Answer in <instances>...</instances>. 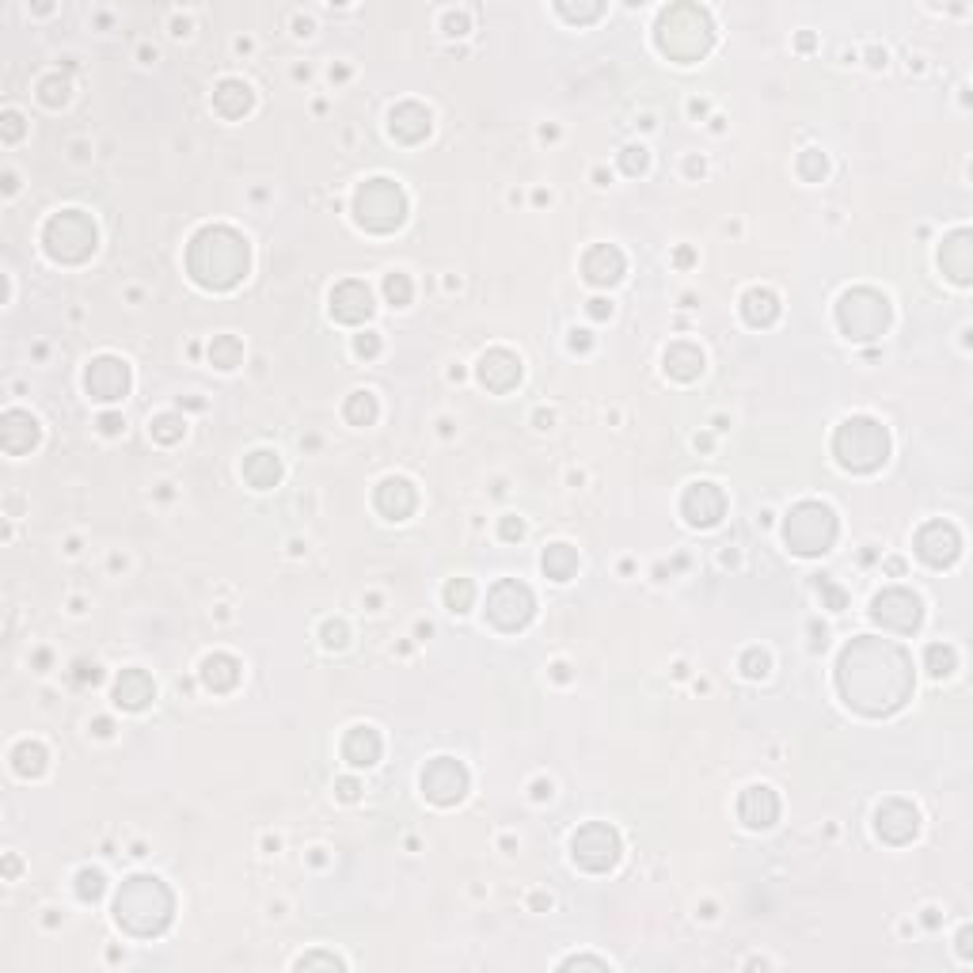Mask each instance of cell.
Instances as JSON below:
<instances>
[{"mask_svg": "<svg viewBox=\"0 0 973 973\" xmlns=\"http://www.w3.org/2000/svg\"><path fill=\"white\" fill-rule=\"evenodd\" d=\"M840 696L863 715H894L913 696V662L909 654L875 635H859L840 650L837 662Z\"/></svg>", "mask_w": 973, "mask_h": 973, "instance_id": "obj_1", "label": "cell"}, {"mask_svg": "<svg viewBox=\"0 0 973 973\" xmlns=\"http://www.w3.org/2000/svg\"><path fill=\"white\" fill-rule=\"evenodd\" d=\"M248 267V240L229 225H206L202 232H194V240L187 244V274L202 289H213V293L236 289L244 282Z\"/></svg>", "mask_w": 973, "mask_h": 973, "instance_id": "obj_2", "label": "cell"}, {"mask_svg": "<svg viewBox=\"0 0 973 973\" xmlns=\"http://www.w3.org/2000/svg\"><path fill=\"white\" fill-rule=\"evenodd\" d=\"M175 897L172 890L156 875H134L122 882V890L115 897V920L126 935L137 939H153L164 935L172 924Z\"/></svg>", "mask_w": 973, "mask_h": 973, "instance_id": "obj_3", "label": "cell"}, {"mask_svg": "<svg viewBox=\"0 0 973 973\" xmlns=\"http://www.w3.org/2000/svg\"><path fill=\"white\" fill-rule=\"evenodd\" d=\"M654 42L669 61L677 65H692V61L707 58L711 42H715V27L711 16L700 4H669L666 12L654 23Z\"/></svg>", "mask_w": 973, "mask_h": 973, "instance_id": "obj_4", "label": "cell"}, {"mask_svg": "<svg viewBox=\"0 0 973 973\" xmlns=\"http://www.w3.org/2000/svg\"><path fill=\"white\" fill-rule=\"evenodd\" d=\"M833 457L840 460L844 472H856V476L878 472L890 457V434L878 419L852 415V419L840 422L837 434H833Z\"/></svg>", "mask_w": 973, "mask_h": 973, "instance_id": "obj_5", "label": "cell"}, {"mask_svg": "<svg viewBox=\"0 0 973 973\" xmlns=\"http://www.w3.org/2000/svg\"><path fill=\"white\" fill-rule=\"evenodd\" d=\"M96 221L80 210H61L42 229V248L54 263H84L96 251Z\"/></svg>", "mask_w": 973, "mask_h": 973, "instance_id": "obj_6", "label": "cell"}, {"mask_svg": "<svg viewBox=\"0 0 973 973\" xmlns=\"http://www.w3.org/2000/svg\"><path fill=\"white\" fill-rule=\"evenodd\" d=\"M354 217L365 232H396L407 221V194L392 179H365L354 194Z\"/></svg>", "mask_w": 973, "mask_h": 973, "instance_id": "obj_7", "label": "cell"}, {"mask_svg": "<svg viewBox=\"0 0 973 973\" xmlns=\"http://www.w3.org/2000/svg\"><path fill=\"white\" fill-rule=\"evenodd\" d=\"M783 540L795 555H825L837 540V514L825 502H799L783 521Z\"/></svg>", "mask_w": 973, "mask_h": 973, "instance_id": "obj_8", "label": "cell"}, {"mask_svg": "<svg viewBox=\"0 0 973 973\" xmlns=\"http://www.w3.org/2000/svg\"><path fill=\"white\" fill-rule=\"evenodd\" d=\"M837 324L852 343H871L890 327V301L878 289H848L837 305Z\"/></svg>", "mask_w": 973, "mask_h": 973, "instance_id": "obj_9", "label": "cell"}, {"mask_svg": "<svg viewBox=\"0 0 973 973\" xmlns=\"http://www.w3.org/2000/svg\"><path fill=\"white\" fill-rule=\"evenodd\" d=\"M536 612V597L525 582L517 578H502L487 593V620L502 631H521Z\"/></svg>", "mask_w": 973, "mask_h": 973, "instance_id": "obj_10", "label": "cell"}, {"mask_svg": "<svg viewBox=\"0 0 973 973\" xmlns=\"http://www.w3.org/2000/svg\"><path fill=\"white\" fill-rule=\"evenodd\" d=\"M571 856L582 871H593V875L612 871L620 859V833L605 821H590L571 837Z\"/></svg>", "mask_w": 973, "mask_h": 973, "instance_id": "obj_11", "label": "cell"}, {"mask_svg": "<svg viewBox=\"0 0 973 973\" xmlns=\"http://www.w3.org/2000/svg\"><path fill=\"white\" fill-rule=\"evenodd\" d=\"M468 791V768L453 757H434L422 768V795L438 806H457Z\"/></svg>", "mask_w": 973, "mask_h": 973, "instance_id": "obj_12", "label": "cell"}, {"mask_svg": "<svg viewBox=\"0 0 973 973\" xmlns=\"http://www.w3.org/2000/svg\"><path fill=\"white\" fill-rule=\"evenodd\" d=\"M871 616H875L882 628L901 631V635H913L924 620V609H920V597L909 590H886L875 597L871 605Z\"/></svg>", "mask_w": 973, "mask_h": 973, "instance_id": "obj_13", "label": "cell"}, {"mask_svg": "<svg viewBox=\"0 0 973 973\" xmlns=\"http://www.w3.org/2000/svg\"><path fill=\"white\" fill-rule=\"evenodd\" d=\"M84 384H88V396L99 403H115L130 392V365L115 358V354H103L96 362L88 365L84 373Z\"/></svg>", "mask_w": 973, "mask_h": 973, "instance_id": "obj_14", "label": "cell"}, {"mask_svg": "<svg viewBox=\"0 0 973 973\" xmlns=\"http://www.w3.org/2000/svg\"><path fill=\"white\" fill-rule=\"evenodd\" d=\"M962 552V536L951 521H928L920 533H916V555L928 563V567H951Z\"/></svg>", "mask_w": 973, "mask_h": 973, "instance_id": "obj_15", "label": "cell"}, {"mask_svg": "<svg viewBox=\"0 0 973 973\" xmlns=\"http://www.w3.org/2000/svg\"><path fill=\"white\" fill-rule=\"evenodd\" d=\"M681 514H685L688 525L711 529V525H719V517L726 514V495L715 487V483L700 479V483H692V487L685 491V498H681Z\"/></svg>", "mask_w": 973, "mask_h": 973, "instance_id": "obj_16", "label": "cell"}, {"mask_svg": "<svg viewBox=\"0 0 973 973\" xmlns=\"http://www.w3.org/2000/svg\"><path fill=\"white\" fill-rule=\"evenodd\" d=\"M875 829L886 844H909L916 837V829H920V814H916V806H909V802L886 799L875 810Z\"/></svg>", "mask_w": 973, "mask_h": 973, "instance_id": "obj_17", "label": "cell"}, {"mask_svg": "<svg viewBox=\"0 0 973 973\" xmlns=\"http://www.w3.org/2000/svg\"><path fill=\"white\" fill-rule=\"evenodd\" d=\"M479 384L487 388V392H510V388H517V381H521V358L517 354H510V350H487L483 358H479Z\"/></svg>", "mask_w": 973, "mask_h": 973, "instance_id": "obj_18", "label": "cell"}, {"mask_svg": "<svg viewBox=\"0 0 973 973\" xmlns=\"http://www.w3.org/2000/svg\"><path fill=\"white\" fill-rule=\"evenodd\" d=\"M331 316L339 320V324H362V320H369L373 316V293H369V286L365 282H339V286L331 289Z\"/></svg>", "mask_w": 973, "mask_h": 973, "instance_id": "obj_19", "label": "cell"}, {"mask_svg": "<svg viewBox=\"0 0 973 973\" xmlns=\"http://www.w3.org/2000/svg\"><path fill=\"white\" fill-rule=\"evenodd\" d=\"M373 506H377L388 521H407V517L415 514V506H419V491H415V483H411V479L388 476L381 487H377Z\"/></svg>", "mask_w": 973, "mask_h": 973, "instance_id": "obj_20", "label": "cell"}, {"mask_svg": "<svg viewBox=\"0 0 973 973\" xmlns=\"http://www.w3.org/2000/svg\"><path fill=\"white\" fill-rule=\"evenodd\" d=\"M624 270H628L624 251L612 248V244H593V248L582 255V274H586L590 286H616V282L624 278Z\"/></svg>", "mask_w": 973, "mask_h": 973, "instance_id": "obj_21", "label": "cell"}, {"mask_svg": "<svg viewBox=\"0 0 973 973\" xmlns=\"http://www.w3.org/2000/svg\"><path fill=\"white\" fill-rule=\"evenodd\" d=\"M0 445H4L8 457L31 453L39 445V422H35V415H27V411H4V419H0Z\"/></svg>", "mask_w": 973, "mask_h": 973, "instance_id": "obj_22", "label": "cell"}, {"mask_svg": "<svg viewBox=\"0 0 973 973\" xmlns=\"http://www.w3.org/2000/svg\"><path fill=\"white\" fill-rule=\"evenodd\" d=\"M973 236L966 229L951 232L947 240H943V248H939V267H943V274L951 278V282H958V286H966L973 274Z\"/></svg>", "mask_w": 973, "mask_h": 973, "instance_id": "obj_23", "label": "cell"}, {"mask_svg": "<svg viewBox=\"0 0 973 973\" xmlns=\"http://www.w3.org/2000/svg\"><path fill=\"white\" fill-rule=\"evenodd\" d=\"M430 126H434V118H430V111H426L422 103H400V107H392V115H388V130H392V137L403 141V145H419L422 137L430 134Z\"/></svg>", "mask_w": 973, "mask_h": 973, "instance_id": "obj_24", "label": "cell"}, {"mask_svg": "<svg viewBox=\"0 0 973 973\" xmlns=\"http://www.w3.org/2000/svg\"><path fill=\"white\" fill-rule=\"evenodd\" d=\"M738 814H742V821L749 825V829H768L772 821L780 818V799H776V791H772V787L757 783V787L742 791V799H738Z\"/></svg>", "mask_w": 973, "mask_h": 973, "instance_id": "obj_25", "label": "cell"}, {"mask_svg": "<svg viewBox=\"0 0 973 973\" xmlns=\"http://www.w3.org/2000/svg\"><path fill=\"white\" fill-rule=\"evenodd\" d=\"M153 696H156V685L145 669H122V677L115 681V704L118 707L141 711V707H149Z\"/></svg>", "mask_w": 973, "mask_h": 973, "instance_id": "obj_26", "label": "cell"}, {"mask_svg": "<svg viewBox=\"0 0 973 973\" xmlns=\"http://www.w3.org/2000/svg\"><path fill=\"white\" fill-rule=\"evenodd\" d=\"M343 761L354 768H369L381 761V734L373 726H354L343 738Z\"/></svg>", "mask_w": 973, "mask_h": 973, "instance_id": "obj_27", "label": "cell"}, {"mask_svg": "<svg viewBox=\"0 0 973 973\" xmlns=\"http://www.w3.org/2000/svg\"><path fill=\"white\" fill-rule=\"evenodd\" d=\"M251 103H255V96L244 80L229 77L213 88V111L221 118H244L251 111Z\"/></svg>", "mask_w": 973, "mask_h": 973, "instance_id": "obj_28", "label": "cell"}, {"mask_svg": "<svg viewBox=\"0 0 973 973\" xmlns=\"http://www.w3.org/2000/svg\"><path fill=\"white\" fill-rule=\"evenodd\" d=\"M666 373L673 381H696L704 373V350L692 343H673L666 350Z\"/></svg>", "mask_w": 973, "mask_h": 973, "instance_id": "obj_29", "label": "cell"}, {"mask_svg": "<svg viewBox=\"0 0 973 973\" xmlns=\"http://www.w3.org/2000/svg\"><path fill=\"white\" fill-rule=\"evenodd\" d=\"M244 479H248L255 491H270L278 479H282V460H278V453H270V449H255L248 460H244Z\"/></svg>", "mask_w": 973, "mask_h": 973, "instance_id": "obj_30", "label": "cell"}, {"mask_svg": "<svg viewBox=\"0 0 973 973\" xmlns=\"http://www.w3.org/2000/svg\"><path fill=\"white\" fill-rule=\"evenodd\" d=\"M742 316L745 324L753 327H772L776 324V316H780V297L772 293V289H749L742 297Z\"/></svg>", "mask_w": 973, "mask_h": 973, "instance_id": "obj_31", "label": "cell"}, {"mask_svg": "<svg viewBox=\"0 0 973 973\" xmlns=\"http://www.w3.org/2000/svg\"><path fill=\"white\" fill-rule=\"evenodd\" d=\"M236 681H240V662L232 654H210L202 662V685L210 692H232Z\"/></svg>", "mask_w": 973, "mask_h": 973, "instance_id": "obj_32", "label": "cell"}, {"mask_svg": "<svg viewBox=\"0 0 973 973\" xmlns=\"http://www.w3.org/2000/svg\"><path fill=\"white\" fill-rule=\"evenodd\" d=\"M540 563H544V574L552 582H571L574 571H578V552H574L571 544H548Z\"/></svg>", "mask_w": 973, "mask_h": 973, "instance_id": "obj_33", "label": "cell"}, {"mask_svg": "<svg viewBox=\"0 0 973 973\" xmlns=\"http://www.w3.org/2000/svg\"><path fill=\"white\" fill-rule=\"evenodd\" d=\"M46 761H50V753H46V745L42 742H20L16 749H12V768L20 772L23 780L42 776V772H46Z\"/></svg>", "mask_w": 973, "mask_h": 973, "instance_id": "obj_34", "label": "cell"}, {"mask_svg": "<svg viewBox=\"0 0 973 973\" xmlns=\"http://www.w3.org/2000/svg\"><path fill=\"white\" fill-rule=\"evenodd\" d=\"M377 411H381V407H377V396H373V392H354L343 407V415L350 426H373V422H377Z\"/></svg>", "mask_w": 973, "mask_h": 973, "instance_id": "obj_35", "label": "cell"}, {"mask_svg": "<svg viewBox=\"0 0 973 973\" xmlns=\"http://www.w3.org/2000/svg\"><path fill=\"white\" fill-rule=\"evenodd\" d=\"M210 362L217 369H236V365L244 362V343L236 335H217L210 343Z\"/></svg>", "mask_w": 973, "mask_h": 973, "instance_id": "obj_36", "label": "cell"}, {"mask_svg": "<svg viewBox=\"0 0 973 973\" xmlns=\"http://www.w3.org/2000/svg\"><path fill=\"white\" fill-rule=\"evenodd\" d=\"M924 666H928L932 677H951L954 666H958V654L947 643H932V647L924 650Z\"/></svg>", "mask_w": 973, "mask_h": 973, "instance_id": "obj_37", "label": "cell"}, {"mask_svg": "<svg viewBox=\"0 0 973 973\" xmlns=\"http://www.w3.org/2000/svg\"><path fill=\"white\" fill-rule=\"evenodd\" d=\"M472 601H476V586L468 582V578H453L449 586H445V605H449V612H468L472 609Z\"/></svg>", "mask_w": 973, "mask_h": 973, "instance_id": "obj_38", "label": "cell"}, {"mask_svg": "<svg viewBox=\"0 0 973 973\" xmlns=\"http://www.w3.org/2000/svg\"><path fill=\"white\" fill-rule=\"evenodd\" d=\"M149 430H153V438L160 441V445H175V441L183 438V419L179 415H156L153 422H149Z\"/></svg>", "mask_w": 973, "mask_h": 973, "instance_id": "obj_39", "label": "cell"}, {"mask_svg": "<svg viewBox=\"0 0 973 973\" xmlns=\"http://www.w3.org/2000/svg\"><path fill=\"white\" fill-rule=\"evenodd\" d=\"M384 297H388V305H411V278L407 274H400V270H392L388 278H384Z\"/></svg>", "mask_w": 973, "mask_h": 973, "instance_id": "obj_40", "label": "cell"}, {"mask_svg": "<svg viewBox=\"0 0 973 973\" xmlns=\"http://www.w3.org/2000/svg\"><path fill=\"white\" fill-rule=\"evenodd\" d=\"M39 99L46 103V107H61V103H69V80H65V77H46L39 84Z\"/></svg>", "mask_w": 973, "mask_h": 973, "instance_id": "obj_41", "label": "cell"}, {"mask_svg": "<svg viewBox=\"0 0 973 973\" xmlns=\"http://www.w3.org/2000/svg\"><path fill=\"white\" fill-rule=\"evenodd\" d=\"M825 156L818 153V149H806V153L799 156V175L802 179H810V183H821V175H825Z\"/></svg>", "mask_w": 973, "mask_h": 973, "instance_id": "obj_42", "label": "cell"}, {"mask_svg": "<svg viewBox=\"0 0 973 973\" xmlns=\"http://www.w3.org/2000/svg\"><path fill=\"white\" fill-rule=\"evenodd\" d=\"M77 894L84 897V901H96V897L103 894V875H99V871H80Z\"/></svg>", "mask_w": 973, "mask_h": 973, "instance_id": "obj_43", "label": "cell"}, {"mask_svg": "<svg viewBox=\"0 0 973 973\" xmlns=\"http://www.w3.org/2000/svg\"><path fill=\"white\" fill-rule=\"evenodd\" d=\"M620 168L628 175H643L647 172V149L643 145H631V149H624V156H620Z\"/></svg>", "mask_w": 973, "mask_h": 973, "instance_id": "obj_44", "label": "cell"}, {"mask_svg": "<svg viewBox=\"0 0 973 973\" xmlns=\"http://www.w3.org/2000/svg\"><path fill=\"white\" fill-rule=\"evenodd\" d=\"M559 12L574 23H590L601 16V4H559Z\"/></svg>", "mask_w": 973, "mask_h": 973, "instance_id": "obj_45", "label": "cell"}, {"mask_svg": "<svg viewBox=\"0 0 973 973\" xmlns=\"http://www.w3.org/2000/svg\"><path fill=\"white\" fill-rule=\"evenodd\" d=\"M742 669H745V677H764L768 673V654L764 650H749L742 658Z\"/></svg>", "mask_w": 973, "mask_h": 973, "instance_id": "obj_46", "label": "cell"}, {"mask_svg": "<svg viewBox=\"0 0 973 973\" xmlns=\"http://www.w3.org/2000/svg\"><path fill=\"white\" fill-rule=\"evenodd\" d=\"M312 966H327V970H343V958H335V954H305V958L297 962V970H312Z\"/></svg>", "mask_w": 973, "mask_h": 973, "instance_id": "obj_47", "label": "cell"}, {"mask_svg": "<svg viewBox=\"0 0 973 973\" xmlns=\"http://www.w3.org/2000/svg\"><path fill=\"white\" fill-rule=\"evenodd\" d=\"M0 130H4V141H20V137H23V115L8 111V115L0 118Z\"/></svg>", "mask_w": 973, "mask_h": 973, "instance_id": "obj_48", "label": "cell"}, {"mask_svg": "<svg viewBox=\"0 0 973 973\" xmlns=\"http://www.w3.org/2000/svg\"><path fill=\"white\" fill-rule=\"evenodd\" d=\"M324 643H327V647H346V624H343V620H327V624H324Z\"/></svg>", "mask_w": 973, "mask_h": 973, "instance_id": "obj_49", "label": "cell"}, {"mask_svg": "<svg viewBox=\"0 0 973 973\" xmlns=\"http://www.w3.org/2000/svg\"><path fill=\"white\" fill-rule=\"evenodd\" d=\"M498 533H502V540H521V536H525V521L514 514H506L502 517V525H498Z\"/></svg>", "mask_w": 973, "mask_h": 973, "instance_id": "obj_50", "label": "cell"}, {"mask_svg": "<svg viewBox=\"0 0 973 973\" xmlns=\"http://www.w3.org/2000/svg\"><path fill=\"white\" fill-rule=\"evenodd\" d=\"M354 350H358L362 358H377V350H381V339H377L373 331H365V335H358V343H354Z\"/></svg>", "mask_w": 973, "mask_h": 973, "instance_id": "obj_51", "label": "cell"}, {"mask_svg": "<svg viewBox=\"0 0 973 973\" xmlns=\"http://www.w3.org/2000/svg\"><path fill=\"white\" fill-rule=\"evenodd\" d=\"M445 31H449V35H464V31H468V16H464V12H449V16H445Z\"/></svg>", "mask_w": 973, "mask_h": 973, "instance_id": "obj_52", "label": "cell"}, {"mask_svg": "<svg viewBox=\"0 0 973 973\" xmlns=\"http://www.w3.org/2000/svg\"><path fill=\"white\" fill-rule=\"evenodd\" d=\"M578 966H590V970H609V962H601V958H567V962H563V970H578Z\"/></svg>", "mask_w": 973, "mask_h": 973, "instance_id": "obj_53", "label": "cell"}, {"mask_svg": "<svg viewBox=\"0 0 973 973\" xmlns=\"http://www.w3.org/2000/svg\"><path fill=\"white\" fill-rule=\"evenodd\" d=\"M590 316H593V320H605V316H612V305L605 301V297H593V301H590Z\"/></svg>", "mask_w": 973, "mask_h": 973, "instance_id": "obj_54", "label": "cell"}, {"mask_svg": "<svg viewBox=\"0 0 973 973\" xmlns=\"http://www.w3.org/2000/svg\"><path fill=\"white\" fill-rule=\"evenodd\" d=\"M821 593L829 597V605H833V609H844V593H840L837 586H829V582H821Z\"/></svg>", "mask_w": 973, "mask_h": 973, "instance_id": "obj_55", "label": "cell"}, {"mask_svg": "<svg viewBox=\"0 0 973 973\" xmlns=\"http://www.w3.org/2000/svg\"><path fill=\"white\" fill-rule=\"evenodd\" d=\"M122 426H126V422L118 419V415H103V419H99V430H103V434H118Z\"/></svg>", "mask_w": 973, "mask_h": 973, "instance_id": "obj_56", "label": "cell"}, {"mask_svg": "<svg viewBox=\"0 0 973 973\" xmlns=\"http://www.w3.org/2000/svg\"><path fill=\"white\" fill-rule=\"evenodd\" d=\"M77 669H80V673H77L80 681H92V685L99 681V666H96V662H92V666H88V662H80Z\"/></svg>", "mask_w": 973, "mask_h": 973, "instance_id": "obj_57", "label": "cell"}, {"mask_svg": "<svg viewBox=\"0 0 973 973\" xmlns=\"http://www.w3.org/2000/svg\"><path fill=\"white\" fill-rule=\"evenodd\" d=\"M358 791H362V787H358V783H354V780H343V783H339V795H343L346 802H354V799H358Z\"/></svg>", "mask_w": 973, "mask_h": 973, "instance_id": "obj_58", "label": "cell"}, {"mask_svg": "<svg viewBox=\"0 0 973 973\" xmlns=\"http://www.w3.org/2000/svg\"><path fill=\"white\" fill-rule=\"evenodd\" d=\"M533 795H536V799H548V795H552V783L536 780V783H533Z\"/></svg>", "mask_w": 973, "mask_h": 973, "instance_id": "obj_59", "label": "cell"}, {"mask_svg": "<svg viewBox=\"0 0 973 973\" xmlns=\"http://www.w3.org/2000/svg\"><path fill=\"white\" fill-rule=\"evenodd\" d=\"M571 346H574V350H578V346H582V350H586V346H590V331H574Z\"/></svg>", "mask_w": 973, "mask_h": 973, "instance_id": "obj_60", "label": "cell"}, {"mask_svg": "<svg viewBox=\"0 0 973 973\" xmlns=\"http://www.w3.org/2000/svg\"><path fill=\"white\" fill-rule=\"evenodd\" d=\"M958 951H962V958H970V932L958 935Z\"/></svg>", "mask_w": 973, "mask_h": 973, "instance_id": "obj_61", "label": "cell"}]
</instances>
